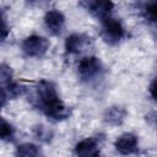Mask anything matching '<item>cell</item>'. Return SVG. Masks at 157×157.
I'll return each mask as SVG.
<instances>
[{
  "mask_svg": "<svg viewBox=\"0 0 157 157\" xmlns=\"http://www.w3.org/2000/svg\"><path fill=\"white\" fill-rule=\"evenodd\" d=\"M36 105L50 120L61 121L69 118L70 109L60 99L54 82L40 80L36 86Z\"/></svg>",
  "mask_w": 157,
  "mask_h": 157,
  "instance_id": "6da1fadb",
  "label": "cell"
},
{
  "mask_svg": "<svg viewBox=\"0 0 157 157\" xmlns=\"http://www.w3.org/2000/svg\"><path fill=\"white\" fill-rule=\"evenodd\" d=\"M102 22V29L101 34L103 40L109 44V45H117L124 37H125V29L123 23L117 20L110 17H107L105 20L101 21Z\"/></svg>",
  "mask_w": 157,
  "mask_h": 157,
  "instance_id": "7a4b0ae2",
  "label": "cell"
},
{
  "mask_svg": "<svg viewBox=\"0 0 157 157\" xmlns=\"http://www.w3.org/2000/svg\"><path fill=\"white\" fill-rule=\"evenodd\" d=\"M102 70H103L102 61L99 60V58L93 56V55L82 58L77 65L78 76L82 81H86V82L92 81L97 76H99Z\"/></svg>",
  "mask_w": 157,
  "mask_h": 157,
  "instance_id": "3957f363",
  "label": "cell"
},
{
  "mask_svg": "<svg viewBox=\"0 0 157 157\" xmlns=\"http://www.w3.org/2000/svg\"><path fill=\"white\" fill-rule=\"evenodd\" d=\"M21 48L26 56L38 58L47 53V50L49 48V42L47 38H44L42 36L32 34V36H28L22 42Z\"/></svg>",
  "mask_w": 157,
  "mask_h": 157,
  "instance_id": "277c9868",
  "label": "cell"
},
{
  "mask_svg": "<svg viewBox=\"0 0 157 157\" xmlns=\"http://www.w3.org/2000/svg\"><path fill=\"white\" fill-rule=\"evenodd\" d=\"M81 5L99 21L110 17L114 7V4L109 0H88V1H82Z\"/></svg>",
  "mask_w": 157,
  "mask_h": 157,
  "instance_id": "5b68a950",
  "label": "cell"
},
{
  "mask_svg": "<svg viewBox=\"0 0 157 157\" xmlns=\"http://www.w3.org/2000/svg\"><path fill=\"white\" fill-rule=\"evenodd\" d=\"M114 147L121 156L135 155L139 151V139L135 134L124 132L114 142Z\"/></svg>",
  "mask_w": 157,
  "mask_h": 157,
  "instance_id": "8992f818",
  "label": "cell"
},
{
  "mask_svg": "<svg viewBox=\"0 0 157 157\" xmlns=\"http://www.w3.org/2000/svg\"><path fill=\"white\" fill-rule=\"evenodd\" d=\"M44 25L53 36H59L65 25V16L61 11L53 9L44 15Z\"/></svg>",
  "mask_w": 157,
  "mask_h": 157,
  "instance_id": "52a82bcc",
  "label": "cell"
},
{
  "mask_svg": "<svg viewBox=\"0 0 157 157\" xmlns=\"http://www.w3.org/2000/svg\"><path fill=\"white\" fill-rule=\"evenodd\" d=\"M76 157H101L99 145L96 139L86 137L75 145Z\"/></svg>",
  "mask_w": 157,
  "mask_h": 157,
  "instance_id": "ba28073f",
  "label": "cell"
},
{
  "mask_svg": "<svg viewBox=\"0 0 157 157\" xmlns=\"http://www.w3.org/2000/svg\"><path fill=\"white\" fill-rule=\"evenodd\" d=\"M88 39L86 36L80 34V33H72L65 39V53L71 55V54H78L83 50V48L87 45Z\"/></svg>",
  "mask_w": 157,
  "mask_h": 157,
  "instance_id": "9c48e42d",
  "label": "cell"
},
{
  "mask_svg": "<svg viewBox=\"0 0 157 157\" xmlns=\"http://www.w3.org/2000/svg\"><path fill=\"white\" fill-rule=\"evenodd\" d=\"M126 115H128V112L125 108L120 105H113L105 109L103 114V120L112 126H118L124 123Z\"/></svg>",
  "mask_w": 157,
  "mask_h": 157,
  "instance_id": "30bf717a",
  "label": "cell"
},
{
  "mask_svg": "<svg viewBox=\"0 0 157 157\" xmlns=\"http://www.w3.org/2000/svg\"><path fill=\"white\" fill-rule=\"evenodd\" d=\"M15 157H44L42 148L32 142H25L16 147Z\"/></svg>",
  "mask_w": 157,
  "mask_h": 157,
  "instance_id": "8fae6325",
  "label": "cell"
},
{
  "mask_svg": "<svg viewBox=\"0 0 157 157\" xmlns=\"http://www.w3.org/2000/svg\"><path fill=\"white\" fill-rule=\"evenodd\" d=\"M15 128L12 126V124H10L6 119L0 117V140L1 141H6V142H11L15 139Z\"/></svg>",
  "mask_w": 157,
  "mask_h": 157,
  "instance_id": "7c38bea8",
  "label": "cell"
},
{
  "mask_svg": "<svg viewBox=\"0 0 157 157\" xmlns=\"http://www.w3.org/2000/svg\"><path fill=\"white\" fill-rule=\"evenodd\" d=\"M33 134L38 140L43 142H49L53 139V131L44 125H36L33 128Z\"/></svg>",
  "mask_w": 157,
  "mask_h": 157,
  "instance_id": "4fadbf2b",
  "label": "cell"
},
{
  "mask_svg": "<svg viewBox=\"0 0 157 157\" xmlns=\"http://www.w3.org/2000/svg\"><path fill=\"white\" fill-rule=\"evenodd\" d=\"M141 13L145 20L155 23L156 22V2L145 4L144 7L141 9Z\"/></svg>",
  "mask_w": 157,
  "mask_h": 157,
  "instance_id": "5bb4252c",
  "label": "cell"
},
{
  "mask_svg": "<svg viewBox=\"0 0 157 157\" xmlns=\"http://www.w3.org/2000/svg\"><path fill=\"white\" fill-rule=\"evenodd\" d=\"M10 33V27L4 17V15L0 12V42L5 40Z\"/></svg>",
  "mask_w": 157,
  "mask_h": 157,
  "instance_id": "9a60e30c",
  "label": "cell"
},
{
  "mask_svg": "<svg viewBox=\"0 0 157 157\" xmlns=\"http://www.w3.org/2000/svg\"><path fill=\"white\" fill-rule=\"evenodd\" d=\"M7 99H9L7 92H6L5 87H4V85L0 82V110H1V108H2V107L6 104Z\"/></svg>",
  "mask_w": 157,
  "mask_h": 157,
  "instance_id": "2e32d148",
  "label": "cell"
},
{
  "mask_svg": "<svg viewBox=\"0 0 157 157\" xmlns=\"http://www.w3.org/2000/svg\"><path fill=\"white\" fill-rule=\"evenodd\" d=\"M155 85H156V80H153L152 82H151V85H150V93H151V96H152V98H155Z\"/></svg>",
  "mask_w": 157,
  "mask_h": 157,
  "instance_id": "e0dca14e",
  "label": "cell"
}]
</instances>
